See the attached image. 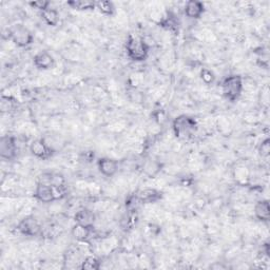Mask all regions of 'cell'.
<instances>
[{"instance_id": "30bf717a", "label": "cell", "mask_w": 270, "mask_h": 270, "mask_svg": "<svg viewBox=\"0 0 270 270\" xmlns=\"http://www.w3.org/2000/svg\"><path fill=\"white\" fill-rule=\"evenodd\" d=\"M33 64L38 70H50L55 66V59L48 51H39L33 57Z\"/></svg>"}, {"instance_id": "277c9868", "label": "cell", "mask_w": 270, "mask_h": 270, "mask_svg": "<svg viewBox=\"0 0 270 270\" xmlns=\"http://www.w3.org/2000/svg\"><path fill=\"white\" fill-rule=\"evenodd\" d=\"M9 39L18 48H27L34 42V35L24 25H15L9 30Z\"/></svg>"}, {"instance_id": "6da1fadb", "label": "cell", "mask_w": 270, "mask_h": 270, "mask_svg": "<svg viewBox=\"0 0 270 270\" xmlns=\"http://www.w3.org/2000/svg\"><path fill=\"white\" fill-rule=\"evenodd\" d=\"M125 48L127 56L132 61L142 62L145 61L149 56L150 46L144 38H137L130 35L127 39Z\"/></svg>"}, {"instance_id": "2e32d148", "label": "cell", "mask_w": 270, "mask_h": 270, "mask_svg": "<svg viewBox=\"0 0 270 270\" xmlns=\"http://www.w3.org/2000/svg\"><path fill=\"white\" fill-rule=\"evenodd\" d=\"M161 168H163V165H161L160 161L150 158L144 163L143 172L149 178H154L158 175V173L161 171Z\"/></svg>"}, {"instance_id": "603a6c76", "label": "cell", "mask_w": 270, "mask_h": 270, "mask_svg": "<svg viewBox=\"0 0 270 270\" xmlns=\"http://www.w3.org/2000/svg\"><path fill=\"white\" fill-rule=\"evenodd\" d=\"M102 266V262L100 261V258H97L96 256L89 255L87 257H84V260L81 262L80 268L82 270H99Z\"/></svg>"}, {"instance_id": "52a82bcc", "label": "cell", "mask_w": 270, "mask_h": 270, "mask_svg": "<svg viewBox=\"0 0 270 270\" xmlns=\"http://www.w3.org/2000/svg\"><path fill=\"white\" fill-rule=\"evenodd\" d=\"M17 144L13 135H4L0 138V157L6 160H13L17 155Z\"/></svg>"}, {"instance_id": "5b68a950", "label": "cell", "mask_w": 270, "mask_h": 270, "mask_svg": "<svg viewBox=\"0 0 270 270\" xmlns=\"http://www.w3.org/2000/svg\"><path fill=\"white\" fill-rule=\"evenodd\" d=\"M17 229L25 236L34 237L38 236L41 233L42 227L35 217H33V215H28V217L24 218L18 223Z\"/></svg>"}, {"instance_id": "ba28073f", "label": "cell", "mask_w": 270, "mask_h": 270, "mask_svg": "<svg viewBox=\"0 0 270 270\" xmlns=\"http://www.w3.org/2000/svg\"><path fill=\"white\" fill-rule=\"evenodd\" d=\"M97 169L100 173L106 177L114 176L118 169H120V164L118 161L111 157H101L97 159Z\"/></svg>"}, {"instance_id": "ffe728a7", "label": "cell", "mask_w": 270, "mask_h": 270, "mask_svg": "<svg viewBox=\"0 0 270 270\" xmlns=\"http://www.w3.org/2000/svg\"><path fill=\"white\" fill-rule=\"evenodd\" d=\"M142 202H140V200L138 199L136 192L135 193H132L130 194V196H128L126 201H125V207H126V210L128 211V213L130 214H135L140 206H142Z\"/></svg>"}, {"instance_id": "7c38bea8", "label": "cell", "mask_w": 270, "mask_h": 270, "mask_svg": "<svg viewBox=\"0 0 270 270\" xmlns=\"http://www.w3.org/2000/svg\"><path fill=\"white\" fill-rule=\"evenodd\" d=\"M138 199L143 205L154 204L163 199V192L155 188H144L136 192Z\"/></svg>"}, {"instance_id": "9c48e42d", "label": "cell", "mask_w": 270, "mask_h": 270, "mask_svg": "<svg viewBox=\"0 0 270 270\" xmlns=\"http://www.w3.org/2000/svg\"><path fill=\"white\" fill-rule=\"evenodd\" d=\"M34 198L38 202L44 204H50L56 201L55 192H54L53 187L42 183H37L34 191Z\"/></svg>"}, {"instance_id": "9a60e30c", "label": "cell", "mask_w": 270, "mask_h": 270, "mask_svg": "<svg viewBox=\"0 0 270 270\" xmlns=\"http://www.w3.org/2000/svg\"><path fill=\"white\" fill-rule=\"evenodd\" d=\"M92 232H93L92 228H89V227H84V226L76 224V223H75V225L72 227V229H71V234L73 236V239L76 240L77 242L89 241Z\"/></svg>"}, {"instance_id": "484cf974", "label": "cell", "mask_w": 270, "mask_h": 270, "mask_svg": "<svg viewBox=\"0 0 270 270\" xmlns=\"http://www.w3.org/2000/svg\"><path fill=\"white\" fill-rule=\"evenodd\" d=\"M29 6L32 9H35L39 12H44V11L48 10L51 8V3L48 2V0H36V2H30Z\"/></svg>"}, {"instance_id": "7402d4cb", "label": "cell", "mask_w": 270, "mask_h": 270, "mask_svg": "<svg viewBox=\"0 0 270 270\" xmlns=\"http://www.w3.org/2000/svg\"><path fill=\"white\" fill-rule=\"evenodd\" d=\"M17 102L11 96H2V102H0V111L2 113H9L16 109Z\"/></svg>"}, {"instance_id": "d6986e66", "label": "cell", "mask_w": 270, "mask_h": 270, "mask_svg": "<svg viewBox=\"0 0 270 270\" xmlns=\"http://www.w3.org/2000/svg\"><path fill=\"white\" fill-rule=\"evenodd\" d=\"M40 16L44 19L45 23L50 27H56L59 23V13L55 9L50 8L44 11V12H41Z\"/></svg>"}, {"instance_id": "5bb4252c", "label": "cell", "mask_w": 270, "mask_h": 270, "mask_svg": "<svg viewBox=\"0 0 270 270\" xmlns=\"http://www.w3.org/2000/svg\"><path fill=\"white\" fill-rule=\"evenodd\" d=\"M254 217L256 220L263 223H268L270 219V206L268 200H261L257 201L254 205Z\"/></svg>"}, {"instance_id": "7a4b0ae2", "label": "cell", "mask_w": 270, "mask_h": 270, "mask_svg": "<svg viewBox=\"0 0 270 270\" xmlns=\"http://www.w3.org/2000/svg\"><path fill=\"white\" fill-rule=\"evenodd\" d=\"M244 90V81L241 75H229L222 81V92L225 99L231 103L240 99Z\"/></svg>"}, {"instance_id": "44dd1931", "label": "cell", "mask_w": 270, "mask_h": 270, "mask_svg": "<svg viewBox=\"0 0 270 270\" xmlns=\"http://www.w3.org/2000/svg\"><path fill=\"white\" fill-rule=\"evenodd\" d=\"M96 9L99 10V12L105 16H113L115 14V6L112 2L109 0H99L96 2Z\"/></svg>"}, {"instance_id": "8992f818", "label": "cell", "mask_w": 270, "mask_h": 270, "mask_svg": "<svg viewBox=\"0 0 270 270\" xmlns=\"http://www.w3.org/2000/svg\"><path fill=\"white\" fill-rule=\"evenodd\" d=\"M30 152L36 158L47 160L53 156L54 150L45 138H37L30 144Z\"/></svg>"}, {"instance_id": "4316f807", "label": "cell", "mask_w": 270, "mask_h": 270, "mask_svg": "<svg viewBox=\"0 0 270 270\" xmlns=\"http://www.w3.org/2000/svg\"><path fill=\"white\" fill-rule=\"evenodd\" d=\"M263 250H264V252H265V255H266L267 257H269V256H270V249H269V243H265V244L263 245Z\"/></svg>"}, {"instance_id": "8fae6325", "label": "cell", "mask_w": 270, "mask_h": 270, "mask_svg": "<svg viewBox=\"0 0 270 270\" xmlns=\"http://www.w3.org/2000/svg\"><path fill=\"white\" fill-rule=\"evenodd\" d=\"M74 222L76 224L82 225L84 227H89V228L94 229V225L96 222V215L95 213L88 208H81L76 211L74 215Z\"/></svg>"}, {"instance_id": "3957f363", "label": "cell", "mask_w": 270, "mask_h": 270, "mask_svg": "<svg viewBox=\"0 0 270 270\" xmlns=\"http://www.w3.org/2000/svg\"><path fill=\"white\" fill-rule=\"evenodd\" d=\"M197 121L188 115H179L172 122V130H173V133L177 138H188L197 131Z\"/></svg>"}, {"instance_id": "4fadbf2b", "label": "cell", "mask_w": 270, "mask_h": 270, "mask_svg": "<svg viewBox=\"0 0 270 270\" xmlns=\"http://www.w3.org/2000/svg\"><path fill=\"white\" fill-rule=\"evenodd\" d=\"M206 11L205 5L198 0H189L186 3L185 8H184V12L185 15L190 19H200L203 14Z\"/></svg>"}, {"instance_id": "ac0fdd59", "label": "cell", "mask_w": 270, "mask_h": 270, "mask_svg": "<svg viewBox=\"0 0 270 270\" xmlns=\"http://www.w3.org/2000/svg\"><path fill=\"white\" fill-rule=\"evenodd\" d=\"M67 6L73 10L88 12V11H94L96 9V2H93V0H70L67 3Z\"/></svg>"}, {"instance_id": "cb8c5ba5", "label": "cell", "mask_w": 270, "mask_h": 270, "mask_svg": "<svg viewBox=\"0 0 270 270\" xmlns=\"http://www.w3.org/2000/svg\"><path fill=\"white\" fill-rule=\"evenodd\" d=\"M200 77L202 81L206 84H212L215 81V74L207 68H203L200 72Z\"/></svg>"}, {"instance_id": "d4e9b609", "label": "cell", "mask_w": 270, "mask_h": 270, "mask_svg": "<svg viewBox=\"0 0 270 270\" xmlns=\"http://www.w3.org/2000/svg\"><path fill=\"white\" fill-rule=\"evenodd\" d=\"M257 152L261 157L267 158L270 155V138L266 137L257 147Z\"/></svg>"}, {"instance_id": "e0dca14e", "label": "cell", "mask_w": 270, "mask_h": 270, "mask_svg": "<svg viewBox=\"0 0 270 270\" xmlns=\"http://www.w3.org/2000/svg\"><path fill=\"white\" fill-rule=\"evenodd\" d=\"M158 26L161 27L163 29L167 30V31H171V32H176L178 31V27H179V23L178 19L176 17V15L172 14V13H167L166 16H164L159 20Z\"/></svg>"}]
</instances>
